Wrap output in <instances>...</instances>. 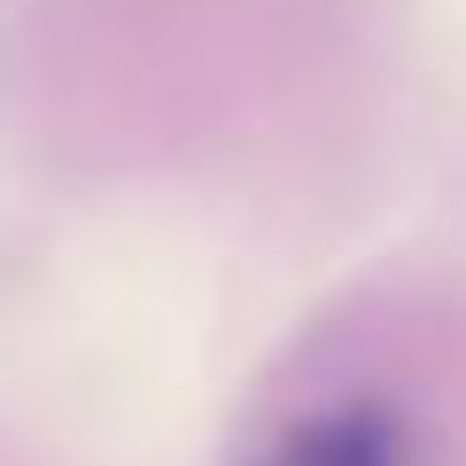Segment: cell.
I'll use <instances>...</instances> for the list:
<instances>
[{
  "instance_id": "1",
  "label": "cell",
  "mask_w": 466,
  "mask_h": 466,
  "mask_svg": "<svg viewBox=\"0 0 466 466\" xmlns=\"http://www.w3.org/2000/svg\"><path fill=\"white\" fill-rule=\"evenodd\" d=\"M241 466H428V451H420V428L397 397L350 389V397H327L311 412L280 420Z\"/></svg>"
}]
</instances>
